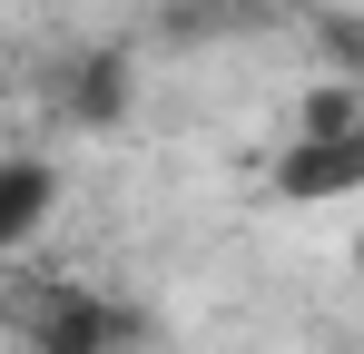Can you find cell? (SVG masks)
Instances as JSON below:
<instances>
[{"instance_id": "6da1fadb", "label": "cell", "mask_w": 364, "mask_h": 354, "mask_svg": "<svg viewBox=\"0 0 364 354\" xmlns=\"http://www.w3.org/2000/svg\"><path fill=\"white\" fill-rule=\"evenodd\" d=\"M364 89H325L315 109H305L296 148L276 158V197H296V207H335V197H355L364 187Z\"/></svg>"}, {"instance_id": "7a4b0ae2", "label": "cell", "mask_w": 364, "mask_h": 354, "mask_svg": "<svg viewBox=\"0 0 364 354\" xmlns=\"http://www.w3.org/2000/svg\"><path fill=\"white\" fill-rule=\"evenodd\" d=\"M50 217H60V168L30 158V148H10L0 158V256H20Z\"/></svg>"}, {"instance_id": "3957f363", "label": "cell", "mask_w": 364, "mask_h": 354, "mask_svg": "<svg viewBox=\"0 0 364 354\" xmlns=\"http://www.w3.org/2000/svg\"><path fill=\"white\" fill-rule=\"evenodd\" d=\"M119 345H128V315H109L99 295H60L40 325V354H119Z\"/></svg>"}, {"instance_id": "277c9868", "label": "cell", "mask_w": 364, "mask_h": 354, "mask_svg": "<svg viewBox=\"0 0 364 354\" xmlns=\"http://www.w3.org/2000/svg\"><path fill=\"white\" fill-rule=\"evenodd\" d=\"M315 30H325V50L364 79V20H355V10H315Z\"/></svg>"}]
</instances>
